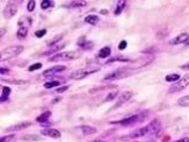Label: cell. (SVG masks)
<instances>
[{"mask_svg": "<svg viewBox=\"0 0 189 142\" xmlns=\"http://www.w3.org/2000/svg\"><path fill=\"white\" fill-rule=\"evenodd\" d=\"M133 69L129 68V67H120L117 68L115 70L111 71L110 73H108L107 75H106V77L103 78V80L106 81H113V80H117V79H121L124 77H127L129 75L132 74Z\"/></svg>", "mask_w": 189, "mask_h": 142, "instance_id": "1", "label": "cell"}, {"mask_svg": "<svg viewBox=\"0 0 189 142\" xmlns=\"http://www.w3.org/2000/svg\"><path fill=\"white\" fill-rule=\"evenodd\" d=\"M100 71V67L98 66H91V67H85L82 69H79L74 71L73 73L70 74V78L74 79V80H81V79L86 78L91 74H94L96 72Z\"/></svg>", "mask_w": 189, "mask_h": 142, "instance_id": "2", "label": "cell"}, {"mask_svg": "<svg viewBox=\"0 0 189 142\" xmlns=\"http://www.w3.org/2000/svg\"><path fill=\"white\" fill-rule=\"evenodd\" d=\"M24 51V48L22 45H15V47H10L7 48L5 49H3L1 51V55H0V60L4 61L7 59H10V58H13Z\"/></svg>", "mask_w": 189, "mask_h": 142, "instance_id": "3", "label": "cell"}, {"mask_svg": "<svg viewBox=\"0 0 189 142\" xmlns=\"http://www.w3.org/2000/svg\"><path fill=\"white\" fill-rule=\"evenodd\" d=\"M81 56V53L76 51H63L60 53H55L49 58L50 61H62V60H70V59H76Z\"/></svg>", "mask_w": 189, "mask_h": 142, "instance_id": "4", "label": "cell"}, {"mask_svg": "<svg viewBox=\"0 0 189 142\" xmlns=\"http://www.w3.org/2000/svg\"><path fill=\"white\" fill-rule=\"evenodd\" d=\"M188 85H189V74H186L181 79H179L177 82H175L173 86H170L169 92L170 93H177V92H180L181 90L185 89Z\"/></svg>", "mask_w": 189, "mask_h": 142, "instance_id": "5", "label": "cell"}, {"mask_svg": "<svg viewBox=\"0 0 189 142\" xmlns=\"http://www.w3.org/2000/svg\"><path fill=\"white\" fill-rule=\"evenodd\" d=\"M66 69V67L64 65H55L53 66V67L49 68V69H47L45 71H44L43 75L44 77H50L52 76V75H55L57 73H60L62 71H64Z\"/></svg>", "mask_w": 189, "mask_h": 142, "instance_id": "6", "label": "cell"}, {"mask_svg": "<svg viewBox=\"0 0 189 142\" xmlns=\"http://www.w3.org/2000/svg\"><path fill=\"white\" fill-rule=\"evenodd\" d=\"M140 116H141L140 115H135L130 116V118L124 119L123 120H119V122H113L111 123H119V124L124 125V126H128V125H131V124L136 123L137 122H139Z\"/></svg>", "mask_w": 189, "mask_h": 142, "instance_id": "7", "label": "cell"}, {"mask_svg": "<svg viewBox=\"0 0 189 142\" xmlns=\"http://www.w3.org/2000/svg\"><path fill=\"white\" fill-rule=\"evenodd\" d=\"M17 13V6L14 4H8V5L4 8L3 10V15L5 19H10L13 16H15Z\"/></svg>", "mask_w": 189, "mask_h": 142, "instance_id": "8", "label": "cell"}, {"mask_svg": "<svg viewBox=\"0 0 189 142\" xmlns=\"http://www.w3.org/2000/svg\"><path fill=\"white\" fill-rule=\"evenodd\" d=\"M146 127H147V131H148V134H154V133H158L161 130V123H159L158 119H155L147 125Z\"/></svg>", "mask_w": 189, "mask_h": 142, "instance_id": "9", "label": "cell"}, {"mask_svg": "<svg viewBox=\"0 0 189 142\" xmlns=\"http://www.w3.org/2000/svg\"><path fill=\"white\" fill-rule=\"evenodd\" d=\"M189 41V35L187 33H182V34L178 35L177 37H175L173 41H170V44H184V43H188Z\"/></svg>", "mask_w": 189, "mask_h": 142, "instance_id": "10", "label": "cell"}, {"mask_svg": "<svg viewBox=\"0 0 189 142\" xmlns=\"http://www.w3.org/2000/svg\"><path fill=\"white\" fill-rule=\"evenodd\" d=\"M132 96H133L132 92H123V93L118 97V100H117V103H116V105H115V108L122 106L124 103L129 101V100L132 98Z\"/></svg>", "mask_w": 189, "mask_h": 142, "instance_id": "11", "label": "cell"}, {"mask_svg": "<svg viewBox=\"0 0 189 142\" xmlns=\"http://www.w3.org/2000/svg\"><path fill=\"white\" fill-rule=\"evenodd\" d=\"M41 134H44L45 136L51 137V138H59L61 136V133L54 128H45L41 130Z\"/></svg>", "mask_w": 189, "mask_h": 142, "instance_id": "12", "label": "cell"}, {"mask_svg": "<svg viewBox=\"0 0 189 142\" xmlns=\"http://www.w3.org/2000/svg\"><path fill=\"white\" fill-rule=\"evenodd\" d=\"M32 123L29 122H22V123H19L17 125H14V126L12 127H9L5 129V131H18V130H22V129H25V128H28L29 126H31Z\"/></svg>", "mask_w": 189, "mask_h": 142, "instance_id": "13", "label": "cell"}, {"mask_svg": "<svg viewBox=\"0 0 189 142\" xmlns=\"http://www.w3.org/2000/svg\"><path fill=\"white\" fill-rule=\"evenodd\" d=\"M148 134V131H147V127H143V128H139L137 129L136 131H134L130 137H132V138H137V137H142V136H145Z\"/></svg>", "mask_w": 189, "mask_h": 142, "instance_id": "14", "label": "cell"}, {"mask_svg": "<svg viewBox=\"0 0 189 142\" xmlns=\"http://www.w3.org/2000/svg\"><path fill=\"white\" fill-rule=\"evenodd\" d=\"M110 53H111V49L110 47H104L100 51H99V54H98V56L100 58H107L110 55Z\"/></svg>", "mask_w": 189, "mask_h": 142, "instance_id": "15", "label": "cell"}, {"mask_svg": "<svg viewBox=\"0 0 189 142\" xmlns=\"http://www.w3.org/2000/svg\"><path fill=\"white\" fill-rule=\"evenodd\" d=\"M81 130L85 135H91L93 133L96 132V129L93 126H90V125H82Z\"/></svg>", "mask_w": 189, "mask_h": 142, "instance_id": "16", "label": "cell"}, {"mask_svg": "<svg viewBox=\"0 0 189 142\" xmlns=\"http://www.w3.org/2000/svg\"><path fill=\"white\" fill-rule=\"evenodd\" d=\"M87 5L86 1H82V0H74V1H71L68 4V7L70 8H81Z\"/></svg>", "mask_w": 189, "mask_h": 142, "instance_id": "17", "label": "cell"}, {"mask_svg": "<svg viewBox=\"0 0 189 142\" xmlns=\"http://www.w3.org/2000/svg\"><path fill=\"white\" fill-rule=\"evenodd\" d=\"M78 44L83 49H91L92 48L94 47V43L91 41H87V40H84V41H78Z\"/></svg>", "mask_w": 189, "mask_h": 142, "instance_id": "18", "label": "cell"}, {"mask_svg": "<svg viewBox=\"0 0 189 142\" xmlns=\"http://www.w3.org/2000/svg\"><path fill=\"white\" fill-rule=\"evenodd\" d=\"M100 21V18L98 16L96 15H88L87 17L85 18V22L87 24H90V25H96L98 24Z\"/></svg>", "mask_w": 189, "mask_h": 142, "instance_id": "19", "label": "cell"}, {"mask_svg": "<svg viewBox=\"0 0 189 142\" xmlns=\"http://www.w3.org/2000/svg\"><path fill=\"white\" fill-rule=\"evenodd\" d=\"M10 93H11V89L9 88V87L4 86L2 88V94H1V98H0V102L6 101V100L8 99V97H9Z\"/></svg>", "mask_w": 189, "mask_h": 142, "instance_id": "20", "label": "cell"}, {"mask_svg": "<svg viewBox=\"0 0 189 142\" xmlns=\"http://www.w3.org/2000/svg\"><path fill=\"white\" fill-rule=\"evenodd\" d=\"M125 6H126V1H124V0H120V1H118V3H117V5H116V9L114 11V14L119 15L121 12L123 11Z\"/></svg>", "mask_w": 189, "mask_h": 142, "instance_id": "21", "label": "cell"}, {"mask_svg": "<svg viewBox=\"0 0 189 142\" xmlns=\"http://www.w3.org/2000/svg\"><path fill=\"white\" fill-rule=\"evenodd\" d=\"M51 115V112H44V114H41L40 115H39L37 118V122H47V119L49 116Z\"/></svg>", "mask_w": 189, "mask_h": 142, "instance_id": "22", "label": "cell"}, {"mask_svg": "<svg viewBox=\"0 0 189 142\" xmlns=\"http://www.w3.org/2000/svg\"><path fill=\"white\" fill-rule=\"evenodd\" d=\"M177 104L180 107H189V95L184 96L177 100Z\"/></svg>", "mask_w": 189, "mask_h": 142, "instance_id": "23", "label": "cell"}, {"mask_svg": "<svg viewBox=\"0 0 189 142\" xmlns=\"http://www.w3.org/2000/svg\"><path fill=\"white\" fill-rule=\"evenodd\" d=\"M28 35V29L26 27H22L20 28L18 32H17V37L18 39H25Z\"/></svg>", "mask_w": 189, "mask_h": 142, "instance_id": "24", "label": "cell"}, {"mask_svg": "<svg viewBox=\"0 0 189 142\" xmlns=\"http://www.w3.org/2000/svg\"><path fill=\"white\" fill-rule=\"evenodd\" d=\"M65 47V44H58V45H53V47L49 49L48 51H47L44 54H54L56 51H60V49L62 48H64Z\"/></svg>", "mask_w": 189, "mask_h": 142, "instance_id": "25", "label": "cell"}, {"mask_svg": "<svg viewBox=\"0 0 189 142\" xmlns=\"http://www.w3.org/2000/svg\"><path fill=\"white\" fill-rule=\"evenodd\" d=\"M165 79L166 82H174V81L177 82L180 79V76L178 74H169V75H166Z\"/></svg>", "mask_w": 189, "mask_h": 142, "instance_id": "26", "label": "cell"}, {"mask_svg": "<svg viewBox=\"0 0 189 142\" xmlns=\"http://www.w3.org/2000/svg\"><path fill=\"white\" fill-rule=\"evenodd\" d=\"M60 85V82L59 81H50V82H47L44 84V87L47 89H51L53 87H57Z\"/></svg>", "mask_w": 189, "mask_h": 142, "instance_id": "27", "label": "cell"}, {"mask_svg": "<svg viewBox=\"0 0 189 142\" xmlns=\"http://www.w3.org/2000/svg\"><path fill=\"white\" fill-rule=\"evenodd\" d=\"M117 94H118V92H111V93H110L107 96V98L104 99V102H108V101H112L113 99L116 98V96Z\"/></svg>", "mask_w": 189, "mask_h": 142, "instance_id": "28", "label": "cell"}, {"mask_svg": "<svg viewBox=\"0 0 189 142\" xmlns=\"http://www.w3.org/2000/svg\"><path fill=\"white\" fill-rule=\"evenodd\" d=\"M50 6H51V2L49 1V0H44V1H41L40 3V7H41V9H47V8H49Z\"/></svg>", "mask_w": 189, "mask_h": 142, "instance_id": "29", "label": "cell"}, {"mask_svg": "<svg viewBox=\"0 0 189 142\" xmlns=\"http://www.w3.org/2000/svg\"><path fill=\"white\" fill-rule=\"evenodd\" d=\"M35 6H36V2L33 1V0H30V1L28 2V5H27V9L29 12H32L35 9Z\"/></svg>", "mask_w": 189, "mask_h": 142, "instance_id": "30", "label": "cell"}, {"mask_svg": "<svg viewBox=\"0 0 189 142\" xmlns=\"http://www.w3.org/2000/svg\"><path fill=\"white\" fill-rule=\"evenodd\" d=\"M41 66H43V64L40 63V62H37V63H35V64H33L31 65L30 67H29V71H35V70H37V69H40L41 68Z\"/></svg>", "mask_w": 189, "mask_h": 142, "instance_id": "31", "label": "cell"}, {"mask_svg": "<svg viewBox=\"0 0 189 142\" xmlns=\"http://www.w3.org/2000/svg\"><path fill=\"white\" fill-rule=\"evenodd\" d=\"M45 34H47V30H45V29H43V30H40V31H37V32H36V36H37V37H44Z\"/></svg>", "mask_w": 189, "mask_h": 142, "instance_id": "32", "label": "cell"}, {"mask_svg": "<svg viewBox=\"0 0 189 142\" xmlns=\"http://www.w3.org/2000/svg\"><path fill=\"white\" fill-rule=\"evenodd\" d=\"M115 60H118V61H127L128 59H127V58H121V57H113V58H111V59L108 60L107 63H110V62L115 61Z\"/></svg>", "mask_w": 189, "mask_h": 142, "instance_id": "33", "label": "cell"}, {"mask_svg": "<svg viewBox=\"0 0 189 142\" xmlns=\"http://www.w3.org/2000/svg\"><path fill=\"white\" fill-rule=\"evenodd\" d=\"M61 39H62V35L57 36L56 37H54V39H53V41H50V43H48V44H49V45H52V47H53V45H54V44H55V43H57V41H60Z\"/></svg>", "mask_w": 189, "mask_h": 142, "instance_id": "34", "label": "cell"}, {"mask_svg": "<svg viewBox=\"0 0 189 142\" xmlns=\"http://www.w3.org/2000/svg\"><path fill=\"white\" fill-rule=\"evenodd\" d=\"M127 47V41H120V44L118 45V48L120 49V51H123V49Z\"/></svg>", "mask_w": 189, "mask_h": 142, "instance_id": "35", "label": "cell"}, {"mask_svg": "<svg viewBox=\"0 0 189 142\" xmlns=\"http://www.w3.org/2000/svg\"><path fill=\"white\" fill-rule=\"evenodd\" d=\"M11 138H13V135H9V136H4L1 138V141L0 142H8Z\"/></svg>", "mask_w": 189, "mask_h": 142, "instance_id": "36", "label": "cell"}, {"mask_svg": "<svg viewBox=\"0 0 189 142\" xmlns=\"http://www.w3.org/2000/svg\"><path fill=\"white\" fill-rule=\"evenodd\" d=\"M8 72H9V69H6V68H1V69H0V73H1L2 75L3 74H6V73H8Z\"/></svg>", "mask_w": 189, "mask_h": 142, "instance_id": "37", "label": "cell"}, {"mask_svg": "<svg viewBox=\"0 0 189 142\" xmlns=\"http://www.w3.org/2000/svg\"><path fill=\"white\" fill-rule=\"evenodd\" d=\"M67 89H68V86H65V87H63V88H59V89H57L56 91L58 92V93H60V92H64V91H66Z\"/></svg>", "mask_w": 189, "mask_h": 142, "instance_id": "38", "label": "cell"}, {"mask_svg": "<svg viewBox=\"0 0 189 142\" xmlns=\"http://www.w3.org/2000/svg\"><path fill=\"white\" fill-rule=\"evenodd\" d=\"M180 68H182V69H189V62L186 64H184V65H181L180 66Z\"/></svg>", "mask_w": 189, "mask_h": 142, "instance_id": "39", "label": "cell"}, {"mask_svg": "<svg viewBox=\"0 0 189 142\" xmlns=\"http://www.w3.org/2000/svg\"><path fill=\"white\" fill-rule=\"evenodd\" d=\"M5 29H4V28H2L1 29V30H0V32H1V34H0V37H2L3 36H4V34H5Z\"/></svg>", "mask_w": 189, "mask_h": 142, "instance_id": "40", "label": "cell"}, {"mask_svg": "<svg viewBox=\"0 0 189 142\" xmlns=\"http://www.w3.org/2000/svg\"><path fill=\"white\" fill-rule=\"evenodd\" d=\"M176 142H189V139L185 137V138H182V139H180V140L176 141Z\"/></svg>", "mask_w": 189, "mask_h": 142, "instance_id": "41", "label": "cell"}, {"mask_svg": "<svg viewBox=\"0 0 189 142\" xmlns=\"http://www.w3.org/2000/svg\"><path fill=\"white\" fill-rule=\"evenodd\" d=\"M92 142H106V141H103V140H94V141H92Z\"/></svg>", "mask_w": 189, "mask_h": 142, "instance_id": "42", "label": "cell"}, {"mask_svg": "<svg viewBox=\"0 0 189 142\" xmlns=\"http://www.w3.org/2000/svg\"><path fill=\"white\" fill-rule=\"evenodd\" d=\"M186 45H187V47H188V45H189V41H188V43L186 44Z\"/></svg>", "mask_w": 189, "mask_h": 142, "instance_id": "43", "label": "cell"}, {"mask_svg": "<svg viewBox=\"0 0 189 142\" xmlns=\"http://www.w3.org/2000/svg\"><path fill=\"white\" fill-rule=\"evenodd\" d=\"M146 142H154V141H146Z\"/></svg>", "mask_w": 189, "mask_h": 142, "instance_id": "44", "label": "cell"}]
</instances>
